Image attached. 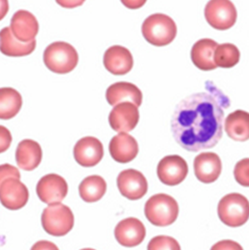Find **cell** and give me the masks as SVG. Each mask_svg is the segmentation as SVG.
I'll list each match as a JSON object with an SVG mask.
<instances>
[{
  "label": "cell",
  "mask_w": 249,
  "mask_h": 250,
  "mask_svg": "<svg viewBox=\"0 0 249 250\" xmlns=\"http://www.w3.org/2000/svg\"><path fill=\"white\" fill-rule=\"evenodd\" d=\"M142 33L150 44L161 47L173 42L177 34V27L170 16L155 13L150 15L143 23Z\"/></svg>",
  "instance_id": "cell-2"
},
{
  "label": "cell",
  "mask_w": 249,
  "mask_h": 250,
  "mask_svg": "<svg viewBox=\"0 0 249 250\" xmlns=\"http://www.w3.org/2000/svg\"><path fill=\"white\" fill-rule=\"evenodd\" d=\"M107 184L100 175H90L84 178L79 186V193L85 203H96L106 193Z\"/></svg>",
  "instance_id": "cell-25"
},
{
  "label": "cell",
  "mask_w": 249,
  "mask_h": 250,
  "mask_svg": "<svg viewBox=\"0 0 249 250\" xmlns=\"http://www.w3.org/2000/svg\"><path fill=\"white\" fill-rule=\"evenodd\" d=\"M79 56L76 49L65 42L47 46L43 54L46 68L57 74H67L76 68Z\"/></svg>",
  "instance_id": "cell-4"
},
{
  "label": "cell",
  "mask_w": 249,
  "mask_h": 250,
  "mask_svg": "<svg viewBox=\"0 0 249 250\" xmlns=\"http://www.w3.org/2000/svg\"><path fill=\"white\" fill-rule=\"evenodd\" d=\"M42 224L48 234L65 236L74 227V215L68 206L61 203L48 205L42 212Z\"/></svg>",
  "instance_id": "cell-6"
},
{
  "label": "cell",
  "mask_w": 249,
  "mask_h": 250,
  "mask_svg": "<svg viewBox=\"0 0 249 250\" xmlns=\"http://www.w3.org/2000/svg\"><path fill=\"white\" fill-rule=\"evenodd\" d=\"M210 250H244L242 246L232 240H222L211 248Z\"/></svg>",
  "instance_id": "cell-31"
},
{
  "label": "cell",
  "mask_w": 249,
  "mask_h": 250,
  "mask_svg": "<svg viewBox=\"0 0 249 250\" xmlns=\"http://www.w3.org/2000/svg\"><path fill=\"white\" fill-rule=\"evenodd\" d=\"M106 100L112 106H116L120 103H131L139 107L143 103V93L131 83L118 82L108 87Z\"/></svg>",
  "instance_id": "cell-18"
},
{
  "label": "cell",
  "mask_w": 249,
  "mask_h": 250,
  "mask_svg": "<svg viewBox=\"0 0 249 250\" xmlns=\"http://www.w3.org/2000/svg\"><path fill=\"white\" fill-rule=\"evenodd\" d=\"M227 135L236 142L249 140V113L237 110L228 114L225 119Z\"/></svg>",
  "instance_id": "cell-23"
},
{
  "label": "cell",
  "mask_w": 249,
  "mask_h": 250,
  "mask_svg": "<svg viewBox=\"0 0 249 250\" xmlns=\"http://www.w3.org/2000/svg\"><path fill=\"white\" fill-rule=\"evenodd\" d=\"M117 188L124 198L136 201L147 193L148 183L141 171L127 169L117 176Z\"/></svg>",
  "instance_id": "cell-10"
},
{
  "label": "cell",
  "mask_w": 249,
  "mask_h": 250,
  "mask_svg": "<svg viewBox=\"0 0 249 250\" xmlns=\"http://www.w3.org/2000/svg\"><path fill=\"white\" fill-rule=\"evenodd\" d=\"M147 250H182L179 243L170 236L159 235L152 239L147 246Z\"/></svg>",
  "instance_id": "cell-27"
},
{
  "label": "cell",
  "mask_w": 249,
  "mask_h": 250,
  "mask_svg": "<svg viewBox=\"0 0 249 250\" xmlns=\"http://www.w3.org/2000/svg\"><path fill=\"white\" fill-rule=\"evenodd\" d=\"M234 178L236 182L246 188H249V159H242L238 161L234 167Z\"/></svg>",
  "instance_id": "cell-28"
},
{
  "label": "cell",
  "mask_w": 249,
  "mask_h": 250,
  "mask_svg": "<svg viewBox=\"0 0 249 250\" xmlns=\"http://www.w3.org/2000/svg\"><path fill=\"white\" fill-rule=\"evenodd\" d=\"M221 171V159L215 153H202L194 159V172L200 182L204 184L215 182L218 179Z\"/></svg>",
  "instance_id": "cell-16"
},
{
  "label": "cell",
  "mask_w": 249,
  "mask_h": 250,
  "mask_svg": "<svg viewBox=\"0 0 249 250\" xmlns=\"http://www.w3.org/2000/svg\"><path fill=\"white\" fill-rule=\"evenodd\" d=\"M240 60V51L231 43H223L216 47L214 61L216 67L223 68H233Z\"/></svg>",
  "instance_id": "cell-26"
},
{
  "label": "cell",
  "mask_w": 249,
  "mask_h": 250,
  "mask_svg": "<svg viewBox=\"0 0 249 250\" xmlns=\"http://www.w3.org/2000/svg\"><path fill=\"white\" fill-rule=\"evenodd\" d=\"M23 105L19 92L11 87L0 88V119L10 120L18 114Z\"/></svg>",
  "instance_id": "cell-24"
},
{
  "label": "cell",
  "mask_w": 249,
  "mask_h": 250,
  "mask_svg": "<svg viewBox=\"0 0 249 250\" xmlns=\"http://www.w3.org/2000/svg\"><path fill=\"white\" fill-rule=\"evenodd\" d=\"M103 64L113 75H124L132 69L134 61L128 49L123 46L113 45L104 53Z\"/></svg>",
  "instance_id": "cell-15"
},
{
  "label": "cell",
  "mask_w": 249,
  "mask_h": 250,
  "mask_svg": "<svg viewBox=\"0 0 249 250\" xmlns=\"http://www.w3.org/2000/svg\"><path fill=\"white\" fill-rule=\"evenodd\" d=\"M36 40L23 43L19 42L13 34L11 27H4L0 30V52L8 57H26L34 52Z\"/></svg>",
  "instance_id": "cell-21"
},
{
  "label": "cell",
  "mask_w": 249,
  "mask_h": 250,
  "mask_svg": "<svg viewBox=\"0 0 249 250\" xmlns=\"http://www.w3.org/2000/svg\"><path fill=\"white\" fill-rule=\"evenodd\" d=\"M83 3V1H57V4L63 6L64 8H75L79 5H82Z\"/></svg>",
  "instance_id": "cell-34"
},
{
  "label": "cell",
  "mask_w": 249,
  "mask_h": 250,
  "mask_svg": "<svg viewBox=\"0 0 249 250\" xmlns=\"http://www.w3.org/2000/svg\"><path fill=\"white\" fill-rule=\"evenodd\" d=\"M206 91L194 93L178 103L170 120L176 143L187 151L215 147L223 135L224 108L229 101L211 83Z\"/></svg>",
  "instance_id": "cell-1"
},
{
  "label": "cell",
  "mask_w": 249,
  "mask_h": 250,
  "mask_svg": "<svg viewBox=\"0 0 249 250\" xmlns=\"http://www.w3.org/2000/svg\"><path fill=\"white\" fill-rule=\"evenodd\" d=\"M109 150L115 161L124 164L136 158L139 153V146L135 138L127 133H119L111 140Z\"/></svg>",
  "instance_id": "cell-19"
},
{
  "label": "cell",
  "mask_w": 249,
  "mask_h": 250,
  "mask_svg": "<svg viewBox=\"0 0 249 250\" xmlns=\"http://www.w3.org/2000/svg\"><path fill=\"white\" fill-rule=\"evenodd\" d=\"M146 229L144 223L135 217H127L121 220L114 229L116 241L125 248H134L144 242Z\"/></svg>",
  "instance_id": "cell-11"
},
{
  "label": "cell",
  "mask_w": 249,
  "mask_h": 250,
  "mask_svg": "<svg viewBox=\"0 0 249 250\" xmlns=\"http://www.w3.org/2000/svg\"><path fill=\"white\" fill-rule=\"evenodd\" d=\"M29 191L19 179L10 178L0 187V203L5 208L15 211L22 209L27 204Z\"/></svg>",
  "instance_id": "cell-12"
},
{
  "label": "cell",
  "mask_w": 249,
  "mask_h": 250,
  "mask_svg": "<svg viewBox=\"0 0 249 250\" xmlns=\"http://www.w3.org/2000/svg\"><path fill=\"white\" fill-rule=\"evenodd\" d=\"M93 250V249H83V250Z\"/></svg>",
  "instance_id": "cell-36"
},
{
  "label": "cell",
  "mask_w": 249,
  "mask_h": 250,
  "mask_svg": "<svg viewBox=\"0 0 249 250\" xmlns=\"http://www.w3.org/2000/svg\"><path fill=\"white\" fill-rule=\"evenodd\" d=\"M145 214L150 223L157 227L170 226L179 215L177 202L167 194H156L145 204Z\"/></svg>",
  "instance_id": "cell-3"
},
{
  "label": "cell",
  "mask_w": 249,
  "mask_h": 250,
  "mask_svg": "<svg viewBox=\"0 0 249 250\" xmlns=\"http://www.w3.org/2000/svg\"><path fill=\"white\" fill-rule=\"evenodd\" d=\"M10 178H15L20 180L21 174L19 170L11 164L0 165V187L2 183L5 182L7 179Z\"/></svg>",
  "instance_id": "cell-29"
},
{
  "label": "cell",
  "mask_w": 249,
  "mask_h": 250,
  "mask_svg": "<svg viewBox=\"0 0 249 250\" xmlns=\"http://www.w3.org/2000/svg\"><path fill=\"white\" fill-rule=\"evenodd\" d=\"M11 30L13 36L21 42L27 43L35 41L39 32V23L31 12L20 10L15 12L11 20Z\"/></svg>",
  "instance_id": "cell-17"
},
{
  "label": "cell",
  "mask_w": 249,
  "mask_h": 250,
  "mask_svg": "<svg viewBox=\"0 0 249 250\" xmlns=\"http://www.w3.org/2000/svg\"><path fill=\"white\" fill-rule=\"evenodd\" d=\"M73 155L76 162L83 167H94L102 161L104 149L102 142L95 137H83L76 143Z\"/></svg>",
  "instance_id": "cell-14"
},
{
  "label": "cell",
  "mask_w": 249,
  "mask_h": 250,
  "mask_svg": "<svg viewBox=\"0 0 249 250\" xmlns=\"http://www.w3.org/2000/svg\"><path fill=\"white\" fill-rule=\"evenodd\" d=\"M68 190L67 181L56 173H50L42 177L36 188L39 199L49 205L61 203L66 198Z\"/></svg>",
  "instance_id": "cell-8"
},
{
  "label": "cell",
  "mask_w": 249,
  "mask_h": 250,
  "mask_svg": "<svg viewBox=\"0 0 249 250\" xmlns=\"http://www.w3.org/2000/svg\"><path fill=\"white\" fill-rule=\"evenodd\" d=\"M217 43L211 39H203L198 41L191 49V60L193 64L200 69L209 71L216 68L214 55Z\"/></svg>",
  "instance_id": "cell-22"
},
{
  "label": "cell",
  "mask_w": 249,
  "mask_h": 250,
  "mask_svg": "<svg viewBox=\"0 0 249 250\" xmlns=\"http://www.w3.org/2000/svg\"><path fill=\"white\" fill-rule=\"evenodd\" d=\"M11 131L4 125H0V154L6 152L12 145Z\"/></svg>",
  "instance_id": "cell-30"
},
{
  "label": "cell",
  "mask_w": 249,
  "mask_h": 250,
  "mask_svg": "<svg viewBox=\"0 0 249 250\" xmlns=\"http://www.w3.org/2000/svg\"><path fill=\"white\" fill-rule=\"evenodd\" d=\"M217 215L228 227H241L249 219V201L242 194H228L218 203Z\"/></svg>",
  "instance_id": "cell-5"
},
{
  "label": "cell",
  "mask_w": 249,
  "mask_h": 250,
  "mask_svg": "<svg viewBox=\"0 0 249 250\" xmlns=\"http://www.w3.org/2000/svg\"><path fill=\"white\" fill-rule=\"evenodd\" d=\"M204 16L212 27L217 30L231 28L237 20V11L229 0H211L204 9Z\"/></svg>",
  "instance_id": "cell-7"
},
{
  "label": "cell",
  "mask_w": 249,
  "mask_h": 250,
  "mask_svg": "<svg viewBox=\"0 0 249 250\" xmlns=\"http://www.w3.org/2000/svg\"><path fill=\"white\" fill-rule=\"evenodd\" d=\"M122 3L129 9H139L144 4H145V1H122Z\"/></svg>",
  "instance_id": "cell-35"
},
{
  "label": "cell",
  "mask_w": 249,
  "mask_h": 250,
  "mask_svg": "<svg viewBox=\"0 0 249 250\" xmlns=\"http://www.w3.org/2000/svg\"><path fill=\"white\" fill-rule=\"evenodd\" d=\"M9 12V2L7 0H0V21L5 18Z\"/></svg>",
  "instance_id": "cell-33"
},
{
  "label": "cell",
  "mask_w": 249,
  "mask_h": 250,
  "mask_svg": "<svg viewBox=\"0 0 249 250\" xmlns=\"http://www.w3.org/2000/svg\"><path fill=\"white\" fill-rule=\"evenodd\" d=\"M30 250H59V249L53 242L42 240L35 243Z\"/></svg>",
  "instance_id": "cell-32"
},
{
  "label": "cell",
  "mask_w": 249,
  "mask_h": 250,
  "mask_svg": "<svg viewBox=\"0 0 249 250\" xmlns=\"http://www.w3.org/2000/svg\"><path fill=\"white\" fill-rule=\"evenodd\" d=\"M15 159L18 167L23 171H33L42 159V150L40 144L29 139L20 142L16 149Z\"/></svg>",
  "instance_id": "cell-20"
},
{
  "label": "cell",
  "mask_w": 249,
  "mask_h": 250,
  "mask_svg": "<svg viewBox=\"0 0 249 250\" xmlns=\"http://www.w3.org/2000/svg\"><path fill=\"white\" fill-rule=\"evenodd\" d=\"M157 173L160 182L164 185L177 186L187 176V163L180 156H167L159 161Z\"/></svg>",
  "instance_id": "cell-9"
},
{
  "label": "cell",
  "mask_w": 249,
  "mask_h": 250,
  "mask_svg": "<svg viewBox=\"0 0 249 250\" xmlns=\"http://www.w3.org/2000/svg\"><path fill=\"white\" fill-rule=\"evenodd\" d=\"M140 119L138 107L131 103H123L113 107L109 114V123L114 131L127 133L136 127Z\"/></svg>",
  "instance_id": "cell-13"
}]
</instances>
